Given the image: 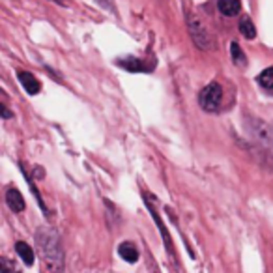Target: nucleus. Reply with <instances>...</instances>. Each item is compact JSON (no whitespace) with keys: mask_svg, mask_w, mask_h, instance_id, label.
<instances>
[{"mask_svg":"<svg viewBox=\"0 0 273 273\" xmlns=\"http://www.w3.org/2000/svg\"><path fill=\"white\" fill-rule=\"evenodd\" d=\"M36 245L49 270L62 272L64 256H62V247H60V238H58L56 230L49 228V226H42L36 232Z\"/></svg>","mask_w":273,"mask_h":273,"instance_id":"nucleus-1","label":"nucleus"},{"mask_svg":"<svg viewBox=\"0 0 273 273\" xmlns=\"http://www.w3.org/2000/svg\"><path fill=\"white\" fill-rule=\"evenodd\" d=\"M247 135L252 140V144L258 146L262 154H266V158H273V128L270 124L262 122L260 118H247L245 120Z\"/></svg>","mask_w":273,"mask_h":273,"instance_id":"nucleus-2","label":"nucleus"},{"mask_svg":"<svg viewBox=\"0 0 273 273\" xmlns=\"http://www.w3.org/2000/svg\"><path fill=\"white\" fill-rule=\"evenodd\" d=\"M187 28H189V36L193 40V44L200 50L212 49V34L208 32V26L202 22V19L193 12H187Z\"/></svg>","mask_w":273,"mask_h":273,"instance_id":"nucleus-3","label":"nucleus"},{"mask_svg":"<svg viewBox=\"0 0 273 273\" xmlns=\"http://www.w3.org/2000/svg\"><path fill=\"white\" fill-rule=\"evenodd\" d=\"M221 98H223V90L217 82H212L208 86L202 88L200 96H198V103L200 107L206 110V112H216L219 108V103H221Z\"/></svg>","mask_w":273,"mask_h":273,"instance_id":"nucleus-4","label":"nucleus"},{"mask_svg":"<svg viewBox=\"0 0 273 273\" xmlns=\"http://www.w3.org/2000/svg\"><path fill=\"white\" fill-rule=\"evenodd\" d=\"M144 200H146V206H148V210H150V214H152V217H154V221H156V224H158V228H159V232H161V236H163V242H165V245H166V249H168V252L170 254H174V249H172V242H170V236H168V232H166V228H165V224H163V221H161V217H159V214H158V210H156V206H154V196H148V194H144Z\"/></svg>","mask_w":273,"mask_h":273,"instance_id":"nucleus-5","label":"nucleus"},{"mask_svg":"<svg viewBox=\"0 0 273 273\" xmlns=\"http://www.w3.org/2000/svg\"><path fill=\"white\" fill-rule=\"evenodd\" d=\"M19 82H21L22 88H24V90H26L28 94H32V96L40 92V88H42L40 80H38L34 75H30V73H26V72L19 73Z\"/></svg>","mask_w":273,"mask_h":273,"instance_id":"nucleus-6","label":"nucleus"},{"mask_svg":"<svg viewBox=\"0 0 273 273\" xmlns=\"http://www.w3.org/2000/svg\"><path fill=\"white\" fill-rule=\"evenodd\" d=\"M217 8L219 12L226 17H234V15L240 14L242 10V2L240 0H217Z\"/></svg>","mask_w":273,"mask_h":273,"instance_id":"nucleus-7","label":"nucleus"},{"mask_svg":"<svg viewBox=\"0 0 273 273\" xmlns=\"http://www.w3.org/2000/svg\"><path fill=\"white\" fill-rule=\"evenodd\" d=\"M6 202L8 206L14 210V212H22L24 210V198H22V194L17 191V189H8L6 193Z\"/></svg>","mask_w":273,"mask_h":273,"instance_id":"nucleus-8","label":"nucleus"},{"mask_svg":"<svg viewBox=\"0 0 273 273\" xmlns=\"http://www.w3.org/2000/svg\"><path fill=\"white\" fill-rule=\"evenodd\" d=\"M116 64L120 66V68H124V70L131 72V73H140V72H146V70H148V68H146L138 58H133V56L122 58V60H118Z\"/></svg>","mask_w":273,"mask_h":273,"instance_id":"nucleus-9","label":"nucleus"},{"mask_svg":"<svg viewBox=\"0 0 273 273\" xmlns=\"http://www.w3.org/2000/svg\"><path fill=\"white\" fill-rule=\"evenodd\" d=\"M118 254H120L126 262H130V264H135L136 260H138V251H136L135 245L130 244V242L120 244V247H118Z\"/></svg>","mask_w":273,"mask_h":273,"instance_id":"nucleus-10","label":"nucleus"},{"mask_svg":"<svg viewBox=\"0 0 273 273\" xmlns=\"http://www.w3.org/2000/svg\"><path fill=\"white\" fill-rule=\"evenodd\" d=\"M15 251H17V254L21 256V260L26 264V266H32V264H34V251L30 249L28 244L17 242V244H15Z\"/></svg>","mask_w":273,"mask_h":273,"instance_id":"nucleus-11","label":"nucleus"},{"mask_svg":"<svg viewBox=\"0 0 273 273\" xmlns=\"http://www.w3.org/2000/svg\"><path fill=\"white\" fill-rule=\"evenodd\" d=\"M238 28H240V32H242V34H244L247 40H252V38H256V28H254V24L251 22V19H247V17H244V19L240 21Z\"/></svg>","mask_w":273,"mask_h":273,"instance_id":"nucleus-12","label":"nucleus"},{"mask_svg":"<svg viewBox=\"0 0 273 273\" xmlns=\"http://www.w3.org/2000/svg\"><path fill=\"white\" fill-rule=\"evenodd\" d=\"M230 52H232V60H234V64H236V66H245V64H247V58H245V52L242 50L240 44H236V42H232V45H230Z\"/></svg>","mask_w":273,"mask_h":273,"instance_id":"nucleus-13","label":"nucleus"},{"mask_svg":"<svg viewBox=\"0 0 273 273\" xmlns=\"http://www.w3.org/2000/svg\"><path fill=\"white\" fill-rule=\"evenodd\" d=\"M258 82L262 86L266 88H273V68H268L258 75Z\"/></svg>","mask_w":273,"mask_h":273,"instance_id":"nucleus-14","label":"nucleus"},{"mask_svg":"<svg viewBox=\"0 0 273 273\" xmlns=\"http://www.w3.org/2000/svg\"><path fill=\"white\" fill-rule=\"evenodd\" d=\"M2 273H21L8 258H2Z\"/></svg>","mask_w":273,"mask_h":273,"instance_id":"nucleus-15","label":"nucleus"},{"mask_svg":"<svg viewBox=\"0 0 273 273\" xmlns=\"http://www.w3.org/2000/svg\"><path fill=\"white\" fill-rule=\"evenodd\" d=\"M101 4L105 8H108V10H112V0H100Z\"/></svg>","mask_w":273,"mask_h":273,"instance_id":"nucleus-16","label":"nucleus"},{"mask_svg":"<svg viewBox=\"0 0 273 273\" xmlns=\"http://www.w3.org/2000/svg\"><path fill=\"white\" fill-rule=\"evenodd\" d=\"M2 114H4V118H6V120H8V118H12V112H10L6 107H2Z\"/></svg>","mask_w":273,"mask_h":273,"instance_id":"nucleus-17","label":"nucleus"},{"mask_svg":"<svg viewBox=\"0 0 273 273\" xmlns=\"http://www.w3.org/2000/svg\"><path fill=\"white\" fill-rule=\"evenodd\" d=\"M52 2H56V4H62V6H68V0H52Z\"/></svg>","mask_w":273,"mask_h":273,"instance_id":"nucleus-18","label":"nucleus"}]
</instances>
